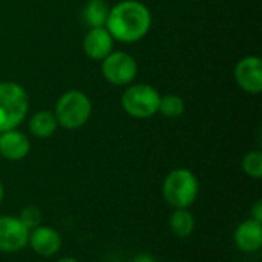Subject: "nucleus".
I'll return each mask as SVG.
<instances>
[{
	"label": "nucleus",
	"mask_w": 262,
	"mask_h": 262,
	"mask_svg": "<svg viewBox=\"0 0 262 262\" xmlns=\"http://www.w3.org/2000/svg\"><path fill=\"white\" fill-rule=\"evenodd\" d=\"M160 92L146 83H137L126 88L121 95V107L132 118H150L158 114Z\"/></svg>",
	"instance_id": "39448f33"
},
{
	"label": "nucleus",
	"mask_w": 262,
	"mask_h": 262,
	"mask_svg": "<svg viewBox=\"0 0 262 262\" xmlns=\"http://www.w3.org/2000/svg\"><path fill=\"white\" fill-rule=\"evenodd\" d=\"M196 227L193 213L189 209H173L169 218V229L177 238H189Z\"/></svg>",
	"instance_id": "4468645a"
},
{
	"label": "nucleus",
	"mask_w": 262,
	"mask_h": 262,
	"mask_svg": "<svg viewBox=\"0 0 262 262\" xmlns=\"http://www.w3.org/2000/svg\"><path fill=\"white\" fill-rule=\"evenodd\" d=\"M17 218H18V220L21 221V224L31 232L32 229H35V227H38V226L41 224L43 212H41V209H40L38 206L31 204V206L23 207L21 212H20V215H18Z\"/></svg>",
	"instance_id": "a211bd4d"
},
{
	"label": "nucleus",
	"mask_w": 262,
	"mask_h": 262,
	"mask_svg": "<svg viewBox=\"0 0 262 262\" xmlns=\"http://www.w3.org/2000/svg\"><path fill=\"white\" fill-rule=\"evenodd\" d=\"M57 262H78L75 258H72V256H63V258H60Z\"/></svg>",
	"instance_id": "412c9836"
},
{
	"label": "nucleus",
	"mask_w": 262,
	"mask_h": 262,
	"mask_svg": "<svg viewBox=\"0 0 262 262\" xmlns=\"http://www.w3.org/2000/svg\"><path fill=\"white\" fill-rule=\"evenodd\" d=\"M61 244H63L61 235L51 226L40 224L38 227H35L29 232L28 246L38 256L51 258V256L57 255L61 249Z\"/></svg>",
	"instance_id": "1a4fd4ad"
},
{
	"label": "nucleus",
	"mask_w": 262,
	"mask_h": 262,
	"mask_svg": "<svg viewBox=\"0 0 262 262\" xmlns=\"http://www.w3.org/2000/svg\"><path fill=\"white\" fill-rule=\"evenodd\" d=\"M161 193L172 209H189L200 195V180L186 167L173 169L166 175Z\"/></svg>",
	"instance_id": "f03ea898"
},
{
	"label": "nucleus",
	"mask_w": 262,
	"mask_h": 262,
	"mask_svg": "<svg viewBox=\"0 0 262 262\" xmlns=\"http://www.w3.org/2000/svg\"><path fill=\"white\" fill-rule=\"evenodd\" d=\"M243 170L247 177L253 180H259L262 177V152L250 150L243 158Z\"/></svg>",
	"instance_id": "f3484780"
},
{
	"label": "nucleus",
	"mask_w": 262,
	"mask_h": 262,
	"mask_svg": "<svg viewBox=\"0 0 262 262\" xmlns=\"http://www.w3.org/2000/svg\"><path fill=\"white\" fill-rule=\"evenodd\" d=\"M58 127L57 118L51 111H38L29 118V132L35 138H49Z\"/></svg>",
	"instance_id": "ddd939ff"
},
{
	"label": "nucleus",
	"mask_w": 262,
	"mask_h": 262,
	"mask_svg": "<svg viewBox=\"0 0 262 262\" xmlns=\"http://www.w3.org/2000/svg\"><path fill=\"white\" fill-rule=\"evenodd\" d=\"M132 262H158V259L150 253H138L134 256Z\"/></svg>",
	"instance_id": "aec40b11"
},
{
	"label": "nucleus",
	"mask_w": 262,
	"mask_h": 262,
	"mask_svg": "<svg viewBox=\"0 0 262 262\" xmlns=\"http://www.w3.org/2000/svg\"><path fill=\"white\" fill-rule=\"evenodd\" d=\"M31 141L29 138L17 130H5L0 132V155L8 161H20L29 155Z\"/></svg>",
	"instance_id": "9b49d317"
},
{
	"label": "nucleus",
	"mask_w": 262,
	"mask_h": 262,
	"mask_svg": "<svg viewBox=\"0 0 262 262\" xmlns=\"http://www.w3.org/2000/svg\"><path fill=\"white\" fill-rule=\"evenodd\" d=\"M101 74L111 84L127 86L137 78L138 63L127 52L112 51L101 60Z\"/></svg>",
	"instance_id": "423d86ee"
},
{
	"label": "nucleus",
	"mask_w": 262,
	"mask_h": 262,
	"mask_svg": "<svg viewBox=\"0 0 262 262\" xmlns=\"http://www.w3.org/2000/svg\"><path fill=\"white\" fill-rule=\"evenodd\" d=\"M186 111V103L184 100L177 95V94H167L160 98V106L158 112L167 118H177L181 117Z\"/></svg>",
	"instance_id": "dca6fc26"
},
{
	"label": "nucleus",
	"mask_w": 262,
	"mask_h": 262,
	"mask_svg": "<svg viewBox=\"0 0 262 262\" xmlns=\"http://www.w3.org/2000/svg\"><path fill=\"white\" fill-rule=\"evenodd\" d=\"M236 84L247 94H259L262 91V61L258 55L241 58L233 72Z\"/></svg>",
	"instance_id": "6e6552de"
},
{
	"label": "nucleus",
	"mask_w": 262,
	"mask_h": 262,
	"mask_svg": "<svg viewBox=\"0 0 262 262\" xmlns=\"http://www.w3.org/2000/svg\"><path fill=\"white\" fill-rule=\"evenodd\" d=\"M250 218L262 223V201H256L250 209Z\"/></svg>",
	"instance_id": "6ab92c4d"
},
{
	"label": "nucleus",
	"mask_w": 262,
	"mask_h": 262,
	"mask_svg": "<svg viewBox=\"0 0 262 262\" xmlns=\"http://www.w3.org/2000/svg\"><path fill=\"white\" fill-rule=\"evenodd\" d=\"M29 111L26 89L15 81L0 83V132L17 129Z\"/></svg>",
	"instance_id": "7ed1b4c3"
},
{
	"label": "nucleus",
	"mask_w": 262,
	"mask_h": 262,
	"mask_svg": "<svg viewBox=\"0 0 262 262\" xmlns=\"http://www.w3.org/2000/svg\"><path fill=\"white\" fill-rule=\"evenodd\" d=\"M114 41L115 40L104 26L89 28L83 38V51L89 58L101 61L114 51Z\"/></svg>",
	"instance_id": "9d476101"
},
{
	"label": "nucleus",
	"mask_w": 262,
	"mask_h": 262,
	"mask_svg": "<svg viewBox=\"0 0 262 262\" xmlns=\"http://www.w3.org/2000/svg\"><path fill=\"white\" fill-rule=\"evenodd\" d=\"M3 200H5V187H3V184L0 181V204L3 203Z\"/></svg>",
	"instance_id": "4be33fe9"
},
{
	"label": "nucleus",
	"mask_w": 262,
	"mask_h": 262,
	"mask_svg": "<svg viewBox=\"0 0 262 262\" xmlns=\"http://www.w3.org/2000/svg\"><path fill=\"white\" fill-rule=\"evenodd\" d=\"M29 230L21 224L17 216L2 215L0 216V252L17 253L28 246Z\"/></svg>",
	"instance_id": "0eeeda50"
},
{
	"label": "nucleus",
	"mask_w": 262,
	"mask_h": 262,
	"mask_svg": "<svg viewBox=\"0 0 262 262\" xmlns=\"http://www.w3.org/2000/svg\"><path fill=\"white\" fill-rule=\"evenodd\" d=\"M235 246L244 253L259 252L262 247V223L252 218L244 220L233 232Z\"/></svg>",
	"instance_id": "f8f14e48"
},
{
	"label": "nucleus",
	"mask_w": 262,
	"mask_h": 262,
	"mask_svg": "<svg viewBox=\"0 0 262 262\" xmlns=\"http://www.w3.org/2000/svg\"><path fill=\"white\" fill-rule=\"evenodd\" d=\"M109 6L104 0H89L83 8V20L89 28H100L106 25Z\"/></svg>",
	"instance_id": "2eb2a0df"
},
{
	"label": "nucleus",
	"mask_w": 262,
	"mask_h": 262,
	"mask_svg": "<svg viewBox=\"0 0 262 262\" xmlns=\"http://www.w3.org/2000/svg\"><path fill=\"white\" fill-rule=\"evenodd\" d=\"M54 115L57 118L58 126L69 130L80 129L89 121L92 115L91 98L81 91H68L61 94L57 100Z\"/></svg>",
	"instance_id": "20e7f679"
},
{
	"label": "nucleus",
	"mask_w": 262,
	"mask_h": 262,
	"mask_svg": "<svg viewBox=\"0 0 262 262\" xmlns=\"http://www.w3.org/2000/svg\"><path fill=\"white\" fill-rule=\"evenodd\" d=\"M152 26L149 8L138 0H121L109 9L106 29L112 38L121 43H135L141 40Z\"/></svg>",
	"instance_id": "f257e3e1"
}]
</instances>
